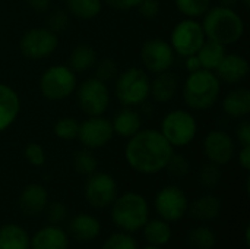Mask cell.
<instances>
[{
	"instance_id": "cell-38",
	"label": "cell",
	"mask_w": 250,
	"mask_h": 249,
	"mask_svg": "<svg viewBox=\"0 0 250 249\" xmlns=\"http://www.w3.org/2000/svg\"><path fill=\"white\" fill-rule=\"evenodd\" d=\"M23 154H25L26 161H28L31 166H34V167H42V166L45 164V160H47L45 151H44V148H42L40 144H37V142H29V144L25 147Z\"/></svg>"
},
{
	"instance_id": "cell-25",
	"label": "cell",
	"mask_w": 250,
	"mask_h": 249,
	"mask_svg": "<svg viewBox=\"0 0 250 249\" xmlns=\"http://www.w3.org/2000/svg\"><path fill=\"white\" fill-rule=\"evenodd\" d=\"M31 236L28 232L15 223L0 227V249H29Z\"/></svg>"
},
{
	"instance_id": "cell-20",
	"label": "cell",
	"mask_w": 250,
	"mask_h": 249,
	"mask_svg": "<svg viewBox=\"0 0 250 249\" xmlns=\"http://www.w3.org/2000/svg\"><path fill=\"white\" fill-rule=\"evenodd\" d=\"M179 90L177 76L168 70L157 73L154 81H151L149 95L157 103H168L174 98Z\"/></svg>"
},
{
	"instance_id": "cell-47",
	"label": "cell",
	"mask_w": 250,
	"mask_h": 249,
	"mask_svg": "<svg viewBox=\"0 0 250 249\" xmlns=\"http://www.w3.org/2000/svg\"><path fill=\"white\" fill-rule=\"evenodd\" d=\"M239 0H220L221 6H227V7H234L237 4Z\"/></svg>"
},
{
	"instance_id": "cell-40",
	"label": "cell",
	"mask_w": 250,
	"mask_h": 249,
	"mask_svg": "<svg viewBox=\"0 0 250 249\" xmlns=\"http://www.w3.org/2000/svg\"><path fill=\"white\" fill-rule=\"evenodd\" d=\"M69 26V15L64 10H54L48 16V29L53 32H62L66 31Z\"/></svg>"
},
{
	"instance_id": "cell-46",
	"label": "cell",
	"mask_w": 250,
	"mask_h": 249,
	"mask_svg": "<svg viewBox=\"0 0 250 249\" xmlns=\"http://www.w3.org/2000/svg\"><path fill=\"white\" fill-rule=\"evenodd\" d=\"M28 3L35 12H47L50 9L51 0H28Z\"/></svg>"
},
{
	"instance_id": "cell-37",
	"label": "cell",
	"mask_w": 250,
	"mask_h": 249,
	"mask_svg": "<svg viewBox=\"0 0 250 249\" xmlns=\"http://www.w3.org/2000/svg\"><path fill=\"white\" fill-rule=\"evenodd\" d=\"M116 75H117V63L113 59L107 57V59L97 60V63H95V78L107 84Z\"/></svg>"
},
{
	"instance_id": "cell-42",
	"label": "cell",
	"mask_w": 250,
	"mask_h": 249,
	"mask_svg": "<svg viewBox=\"0 0 250 249\" xmlns=\"http://www.w3.org/2000/svg\"><path fill=\"white\" fill-rule=\"evenodd\" d=\"M236 135H237V141L242 147L245 145H250V123L249 120H243L237 131H236Z\"/></svg>"
},
{
	"instance_id": "cell-35",
	"label": "cell",
	"mask_w": 250,
	"mask_h": 249,
	"mask_svg": "<svg viewBox=\"0 0 250 249\" xmlns=\"http://www.w3.org/2000/svg\"><path fill=\"white\" fill-rule=\"evenodd\" d=\"M103 249H138V244L132 233L117 232L105 239Z\"/></svg>"
},
{
	"instance_id": "cell-8",
	"label": "cell",
	"mask_w": 250,
	"mask_h": 249,
	"mask_svg": "<svg viewBox=\"0 0 250 249\" xmlns=\"http://www.w3.org/2000/svg\"><path fill=\"white\" fill-rule=\"evenodd\" d=\"M205 40L207 37L201 22L192 18H186L177 22L173 28L170 45L173 47L176 54L188 57L190 54H196Z\"/></svg>"
},
{
	"instance_id": "cell-19",
	"label": "cell",
	"mask_w": 250,
	"mask_h": 249,
	"mask_svg": "<svg viewBox=\"0 0 250 249\" xmlns=\"http://www.w3.org/2000/svg\"><path fill=\"white\" fill-rule=\"evenodd\" d=\"M21 112V100L18 92L6 85L0 84V132L13 125Z\"/></svg>"
},
{
	"instance_id": "cell-36",
	"label": "cell",
	"mask_w": 250,
	"mask_h": 249,
	"mask_svg": "<svg viewBox=\"0 0 250 249\" xmlns=\"http://www.w3.org/2000/svg\"><path fill=\"white\" fill-rule=\"evenodd\" d=\"M166 170L176 178H185L190 172V161L183 154L173 153V156L170 157L166 166Z\"/></svg>"
},
{
	"instance_id": "cell-1",
	"label": "cell",
	"mask_w": 250,
	"mask_h": 249,
	"mask_svg": "<svg viewBox=\"0 0 250 249\" xmlns=\"http://www.w3.org/2000/svg\"><path fill=\"white\" fill-rule=\"evenodd\" d=\"M174 147L157 129H141L129 138L125 158L130 169L141 175H157L166 170Z\"/></svg>"
},
{
	"instance_id": "cell-12",
	"label": "cell",
	"mask_w": 250,
	"mask_h": 249,
	"mask_svg": "<svg viewBox=\"0 0 250 249\" xmlns=\"http://www.w3.org/2000/svg\"><path fill=\"white\" fill-rule=\"evenodd\" d=\"M176 53L168 41L163 38H149L142 44L141 62L148 72L161 73L170 70L174 63Z\"/></svg>"
},
{
	"instance_id": "cell-2",
	"label": "cell",
	"mask_w": 250,
	"mask_h": 249,
	"mask_svg": "<svg viewBox=\"0 0 250 249\" xmlns=\"http://www.w3.org/2000/svg\"><path fill=\"white\" fill-rule=\"evenodd\" d=\"M201 25L208 40L217 41L223 45L237 43L245 34L243 18L233 7L221 4L209 7L204 15V22Z\"/></svg>"
},
{
	"instance_id": "cell-23",
	"label": "cell",
	"mask_w": 250,
	"mask_h": 249,
	"mask_svg": "<svg viewBox=\"0 0 250 249\" xmlns=\"http://www.w3.org/2000/svg\"><path fill=\"white\" fill-rule=\"evenodd\" d=\"M69 229L78 241L89 242V241H94L100 235L101 225L97 217L86 214V213H81L70 220Z\"/></svg>"
},
{
	"instance_id": "cell-28",
	"label": "cell",
	"mask_w": 250,
	"mask_h": 249,
	"mask_svg": "<svg viewBox=\"0 0 250 249\" xmlns=\"http://www.w3.org/2000/svg\"><path fill=\"white\" fill-rule=\"evenodd\" d=\"M97 63V53L95 50L88 44H79L76 45L69 57V68L76 72H86L92 69Z\"/></svg>"
},
{
	"instance_id": "cell-45",
	"label": "cell",
	"mask_w": 250,
	"mask_h": 249,
	"mask_svg": "<svg viewBox=\"0 0 250 249\" xmlns=\"http://www.w3.org/2000/svg\"><path fill=\"white\" fill-rule=\"evenodd\" d=\"M185 59H186V60H185V68L188 69V72H189V73H192V72H196V70L202 69L201 62H199V59H198V56H196V54H190V56H188V57H185Z\"/></svg>"
},
{
	"instance_id": "cell-6",
	"label": "cell",
	"mask_w": 250,
	"mask_h": 249,
	"mask_svg": "<svg viewBox=\"0 0 250 249\" xmlns=\"http://www.w3.org/2000/svg\"><path fill=\"white\" fill-rule=\"evenodd\" d=\"M160 132L174 147L189 145L198 134V122L188 110H171L161 122Z\"/></svg>"
},
{
	"instance_id": "cell-22",
	"label": "cell",
	"mask_w": 250,
	"mask_h": 249,
	"mask_svg": "<svg viewBox=\"0 0 250 249\" xmlns=\"http://www.w3.org/2000/svg\"><path fill=\"white\" fill-rule=\"evenodd\" d=\"M223 110L233 119H245L250 113V91L248 88H236L223 100Z\"/></svg>"
},
{
	"instance_id": "cell-26",
	"label": "cell",
	"mask_w": 250,
	"mask_h": 249,
	"mask_svg": "<svg viewBox=\"0 0 250 249\" xmlns=\"http://www.w3.org/2000/svg\"><path fill=\"white\" fill-rule=\"evenodd\" d=\"M142 230H144V238L146 239V242L154 247L167 245L173 235L170 223L163 219L148 220L145 223V226L142 227Z\"/></svg>"
},
{
	"instance_id": "cell-15",
	"label": "cell",
	"mask_w": 250,
	"mask_h": 249,
	"mask_svg": "<svg viewBox=\"0 0 250 249\" xmlns=\"http://www.w3.org/2000/svg\"><path fill=\"white\" fill-rule=\"evenodd\" d=\"M204 153L209 163L217 166L229 164L236 156V142L224 131L214 129L207 134L204 139Z\"/></svg>"
},
{
	"instance_id": "cell-44",
	"label": "cell",
	"mask_w": 250,
	"mask_h": 249,
	"mask_svg": "<svg viewBox=\"0 0 250 249\" xmlns=\"http://www.w3.org/2000/svg\"><path fill=\"white\" fill-rule=\"evenodd\" d=\"M239 164L248 172L250 170V145L242 147V150L239 151Z\"/></svg>"
},
{
	"instance_id": "cell-34",
	"label": "cell",
	"mask_w": 250,
	"mask_h": 249,
	"mask_svg": "<svg viewBox=\"0 0 250 249\" xmlns=\"http://www.w3.org/2000/svg\"><path fill=\"white\" fill-rule=\"evenodd\" d=\"M221 178H223L221 169H220V166H217L214 163L205 164L199 172V183L207 189L217 188L221 182Z\"/></svg>"
},
{
	"instance_id": "cell-30",
	"label": "cell",
	"mask_w": 250,
	"mask_h": 249,
	"mask_svg": "<svg viewBox=\"0 0 250 249\" xmlns=\"http://www.w3.org/2000/svg\"><path fill=\"white\" fill-rule=\"evenodd\" d=\"M188 242L193 249H212L217 245V235L208 226H198L189 232Z\"/></svg>"
},
{
	"instance_id": "cell-21",
	"label": "cell",
	"mask_w": 250,
	"mask_h": 249,
	"mask_svg": "<svg viewBox=\"0 0 250 249\" xmlns=\"http://www.w3.org/2000/svg\"><path fill=\"white\" fill-rule=\"evenodd\" d=\"M111 126L116 135L123 138H130L142 129V117L136 110L125 106L113 117Z\"/></svg>"
},
{
	"instance_id": "cell-17",
	"label": "cell",
	"mask_w": 250,
	"mask_h": 249,
	"mask_svg": "<svg viewBox=\"0 0 250 249\" xmlns=\"http://www.w3.org/2000/svg\"><path fill=\"white\" fill-rule=\"evenodd\" d=\"M48 203V192L40 183H31L25 186L19 197V207L22 213L29 217H35L45 211Z\"/></svg>"
},
{
	"instance_id": "cell-49",
	"label": "cell",
	"mask_w": 250,
	"mask_h": 249,
	"mask_svg": "<svg viewBox=\"0 0 250 249\" xmlns=\"http://www.w3.org/2000/svg\"><path fill=\"white\" fill-rule=\"evenodd\" d=\"M142 249H163V247H154V245H148V247H145V248Z\"/></svg>"
},
{
	"instance_id": "cell-31",
	"label": "cell",
	"mask_w": 250,
	"mask_h": 249,
	"mask_svg": "<svg viewBox=\"0 0 250 249\" xmlns=\"http://www.w3.org/2000/svg\"><path fill=\"white\" fill-rule=\"evenodd\" d=\"M73 167L75 170L82 176H91L97 172L98 160L94 156V153L88 148L79 150L73 157Z\"/></svg>"
},
{
	"instance_id": "cell-18",
	"label": "cell",
	"mask_w": 250,
	"mask_h": 249,
	"mask_svg": "<svg viewBox=\"0 0 250 249\" xmlns=\"http://www.w3.org/2000/svg\"><path fill=\"white\" fill-rule=\"evenodd\" d=\"M69 238L57 225H48L35 232L31 238L29 249H67Z\"/></svg>"
},
{
	"instance_id": "cell-5",
	"label": "cell",
	"mask_w": 250,
	"mask_h": 249,
	"mask_svg": "<svg viewBox=\"0 0 250 249\" xmlns=\"http://www.w3.org/2000/svg\"><path fill=\"white\" fill-rule=\"evenodd\" d=\"M151 79L141 68H129L123 70L116 81L117 100L126 106H141L149 97Z\"/></svg>"
},
{
	"instance_id": "cell-33",
	"label": "cell",
	"mask_w": 250,
	"mask_h": 249,
	"mask_svg": "<svg viewBox=\"0 0 250 249\" xmlns=\"http://www.w3.org/2000/svg\"><path fill=\"white\" fill-rule=\"evenodd\" d=\"M79 123L72 117H62L54 125V135L62 141H72L78 138Z\"/></svg>"
},
{
	"instance_id": "cell-7",
	"label": "cell",
	"mask_w": 250,
	"mask_h": 249,
	"mask_svg": "<svg viewBox=\"0 0 250 249\" xmlns=\"http://www.w3.org/2000/svg\"><path fill=\"white\" fill-rule=\"evenodd\" d=\"M78 87L76 73L64 65H53L41 75L40 91L51 101H60L70 97Z\"/></svg>"
},
{
	"instance_id": "cell-27",
	"label": "cell",
	"mask_w": 250,
	"mask_h": 249,
	"mask_svg": "<svg viewBox=\"0 0 250 249\" xmlns=\"http://www.w3.org/2000/svg\"><path fill=\"white\" fill-rule=\"evenodd\" d=\"M224 54H226V45H223L217 41L208 40V38L204 41V44L201 45V48L196 53L202 69L212 70V72L217 69V66L223 60Z\"/></svg>"
},
{
	"instance_id": "cell-43",
	"label": "cell",
	"mask_w": 250,
	"mask_h": 249,
	"mask_svg": "<svg viewBox=\"0 0 250 249\" xmlns=\"http://www.w3.org/2000/svg\"><path fill=\"white\" fill-rule=\"evenodd\" d=\"M104 1L108 6H111L113 9H117V10H130V9L138 7V4L142 0H104Z\"/></svg>"
},
{
	"instance_id": "cell-3",
	"label": "cell",
	"mask_w": 250,
	"mask_h": 249,
	"mask_svg": "<svg viewBox=\"0 0 250 249\" xmlns=\"http://www.w3.org/2000/svg\"><path fill=\"white\" fill-rule=\"evenodd\" d=\"M221 92V81L215 72L199 69L189 73L183 84V100L192 110L211 109Z\"/></svg>"
},
{
	"instance_id": "cell-11",
	"label": "cell",
	"mask_w": 250,
	"mask_h": 249,
	"mask_svg": "<svg viewBox=\"0 0 250 249\" xmlns=\"http://www.w3.org/2000/svg\"><path fill=\"white\" fill-rule=\"evenodd\" d=\"M57 45V34L48 28H32L26 31L19 43L22 54L31 60H40L51 56Z\"/></svg>"
},
{
	"instance_id": "cell-39",
	"label": "cell",
	"mask_w": 250,
	"mask_h": 249,
	"mask_svg": "<svg viewBox=\"0 0 250 249\" xmlns=\"http://www.w3.org/2000/svg\"><path fill=\"white\" fill-rule=\"evenodd\" d=\"M47 219L50 222V225H60L63 223L67 216H69V211H67V207L63 204V203H59V201H54V203H48L47 205Z\"/></svg>"
},
{
	"instance_id": "cell-29",
	"label": "cell",
	"mask_w": 250,
	"mask_h": 249,
	"mask_svg": "<svg viewBox=\"0 0 250 249\" xmlns=\"http://www.w3.org/2000/svg\"><path fill=\"white\" fill-rule=\"evenodd\" d=\"M67 10L79 19L95 18L103 7L101 0H66Z\"/></svg>"
},
{
	"instance_id": "cell-14",
	"label": "cell",
	"mask_w": 250,
	"mask_h": 249,
	"mask_svg": "<svg viewBox=\"0 0 250 249\" xmlns=\"http://www.w3.org/2000/svg\"><path fill=\"white\" fill-rule=\"evenodd\" d=\"M114 136L111 122L103 116H89L79 123L78 138L88 150L105 147Z\"/></svg>"
},
{
	"instance_id": "cell-32",
	"label": "cell",
	"mask_w": 250,
	"mask_h": 249,
	"mask_svg": "<svg viewBox=\"0 0 250 249\" xmlns=\"http://www.w3.org/2000/svg\"><path fill=\"white\" fill-rule=\"evenodd\" d=\"M174 4L180 13L186 18H199L211 7V0H174Z\"/></svg>"
},
{
	"instance_id": "cell-10",
	"label": "cell",
	"mask_w": 250,
	"mask_h": 249,
	"mask_svg": "<svg viewBox=\"0 0 250 249\" xmlns=\"http://www.w3.org/2000/svg\"><path fill=\"white\" fill-rule=\"evenodd\" d=\"M154 204L160 219L168 223L182 220L189 210V200L185 191L174 185H167L161 188L155 197Z\"/></svg>"
},
{
	"instance_id": "cell-24",
	"label": "cell",
	"mask_w": 250,
	"mask_h": 249,
	"mask_svg": "<svg viewBox=\"0 0 250 249\" xmlns=\"http://www.w3.org/2000/svg\"><path fill=\"white\" fill-rule=\"evenodd\" d=\"M190 214L199 222H212L217 220L221 214V201L212 194L202 195L189 204Z\"/></svg>"
},
{
	"instance_id": "cell-48",
	"label": "cell",
	"mask_w": 250,
	"mask_h": 249,
	"mask_svg": "<svg viewBox=\"0 0 250 249\" xmlns=\"http://www.w3.org/2000/svg\"><path fill=\"white\" fill-rule=\"evenodd\" d=\"M245 244H246V247L249 248L250 247V226L249 225L246 226V230H245Z\"/></svg>"
},
{
	"instance_id": "cell-13",
	"label": "cell",
	"mask_w": 250,
	"mask_h": 249,
	"mask_svg": "<svg viewBox=\"0 0 250 249\" xmlns=\"http://www.w3.org/2000/svg\"><path fill=\"white\" fill-rule=\"evenodd\" d=\"M117 197L116 179L104 172H95L88 176L85 183V198L94 208L103 210L113 204Z\"/></svg>"
},
{
	"instance_id": "cell-16",
	"label": "cell",
	"mask_w": 250,
	"mask_h": 249,
	"mask_svg": "<svg viewBox=\"0 0 250 249\" xmlns=\"http://www.w3.org/2000/svg\"><path fill=\"white\" fill-rule=\"evenodd\" d=\"M249 62L245 56L237 53H226L214 72L220 81L234 85L242 82L249 75Z\"/></svg>"
},
{
	"instance_id": "cell-9",
	"label": "cell",
	"mask_w": 250,
	"mask_h": 249,
	"mask_svg": "<svg viewBox=\"0 0 250 249\" xmlns=\"http://www.w3.org/2000/svg\"><path fill=\"white\" fill-rule=\"evenodd\" d=\"M78 103L88 116H103L110 104V91L105 82L94 78L85 79L78 88Z\"/></svg>"
},
{
	"instance_id": "cell-41",
	"label": "cell",
	"mask_w": 250,
	"mask_h": 249,
	"mask_svg": "<svg viewBox=\"0 0 250 249\" xmlns=\"http://www.w3.org/2000/svg\"><path fill=\"white\" fill-rule=\"evenodd\" d=\"M138 9H139V13L146 18V19H154L160 15L161 12V4L158 0H142L139 4H138Z\"/></svg>"
},
{
	"instance_id": "cell-4",
	"label": "cell",
	"mask_w": 250,
	"mask_h": 249,
	"mask_svg": "<svg viewBox=\"0 0 250 249\" xmlns=\"http://www.w3.org/2000/svg\"><path fill=\"white\" fill-rule=\"evenodd\" d=\"M113 223L126 233L142 230L149 220V205L144 195L138 192H125L117 195L111 204Z\"/></svg>"
}]
</instances>
